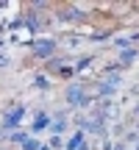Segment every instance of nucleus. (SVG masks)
I'll use <instances>...</instances> for the list:
<instances>
[{"label":"nucleus","mask_w":139,"mask_h":150,"mask_svg":"<svg viewBox=\"0 0 139 150\" xmlns=\"http://www.w3.org/2000/svg\"><path fill=\"white\" fill-rule=\"evenodd\" d=\"M50 147H61V136H53L50 139Z\"/></svg>","instance_id":"10"},{"label":"nucleus","mask_w":139,"mask_h":150,"mask_svg":"<svg viewBox=\"0 0 139 150\" xmlns=\"http://www.w3.org/2000/svg\"><path fill=\"white\" fill-rule=\"evenodd\" d=\"M67 103H70V106H86L89 97H86V92L81 89V86H72V89L67 92Z\"/></svg>","instance_id":"3"},{"label":"nucleus","mask_w":139,"mask_h":150,"mask_svg":"<svg viewBox=\"0 0 139 150\" xmlns=\"http://www.w3.org/2000/svg\"><path fill=\"white\" fill-rule=\"evenodd\" d=\"M117 86H120V78H117V75H111L109 81H103V83H100V89H97V95H100V97H111Z\"/></svg>","instance_id":"4"},{"label":"nucleus","mask_w":139,"mask_h":150,"mask_svg":"<svg viewBox=\"0 0 139 150\" xmlns=\"http://www.w3.org/2000/svg\"><path fill=\"white\" fill-rule=\"evenodd\" d=\"M64 125H67L64 114H56V120H53V122H50V128H53V136H59L61 131H64Z\"/></svg>","instance_id":"7"},{"label":"nucleus","mask_w":139,"mask_h":150,"mask_svg":"<svg viewBox=\"0 0 139 150\" xmlns=\"http://www.w3.org/2000/svg\"><path fill=\"white\" fill-rule=\"evenodd\" d=\"M134 150H139V139H136V142H134Z\"/></svg>","instance_id":"12"},{"label":"nucleus","mask_w":139,"mask_h":150,"mask_svg":"<svg viewBox=\"0 0 139 150\" xmlns=\"http://www.w3.org/2000/svg\"><path fill=\"white\" fill-rule=\"evenodd\" d=\"M39 150H50V147H39Z\"/></svg>","instance_id":"13"},{"label":"nucleus","mask_w":139,"mask_h":150,"mask_svg":"<svg viewBox=\"0 0 139 150\" xmlns=\"http://www.w3.org/2000/svg\"><path fill=\"white\" fill-rule=\"evenodd\" d=\"M22 117H25V106H14L11 111H6V117H3V128L14 131L17 125L22 122Z\"/></svg>","instance_id":"1"},{"label":"nucleus","mask_w":139,"mask_h":150,"mask_svg":"<svg viewBox=\"0 0 139 150\" xmlns=\"http://www.w3.org/2000/svg\"><path fill=\"white\" fill-rule=\"evenodd\" d=\"M50 122H53V120H50V114L39 111V114H36V120H33V125H31V131H45Z\"/></svg>","instance_id":"5"},{"label":"nucleus","mask_w":139,"mask_h":150,"mask_svg":"<svg viewBox=\"0 0 139 150\" xmlns=\"http://www.w3.org/2000/svg\"><path fill=\"white\" fill-rule=\"evenodd\" d=\"M114 150H128V147H125V142H120V145H114Z\"/></svg>","instance_id":"11"},{"label":"nucleus","mask_w":139,"mask_h":150,"mask_svg":"<svg viewBox=\"0 0 139 150\" xmlns=\"http://www.w3.org/2000/svg\"><path fill=\"white\" fill-rule=\"evenodd\" d=\"M25 139H28V136L22 134V131H11V134H9V142H20V145H22Z\"/></svg>","instance_id":"9"},{"label":"nucleus","mask_w":139,"mask_h":150,"mask_svg":"<svg viewBox=\"0 0 139 150\" xmlns=\"http://www.w3.org/2000/svg\"><path fill=\"white\" fill-rule=\"evenodd\" d=\"M31 47H33V53H36L39 59H45V56H50V53H53L56 42H53V39H33V42H31Z\"/></svg>","instance_id":"2"},{"label":"nucleus","mask_w":139,"mask_h":150,"mask_svg":"<svg viewBox=\"0 0 139 150\" xmlns=\"http://www.w3.org/2000/svg\"><path fill=\"white\" fill-rule=\"evenodd\" d=\"M67 150H86V142H84V131H75V136L67 142Z\"/></svg>","instance_id":"6"},{"label":"nucleus","mask_w":139,"mask_h":150,"mask_svg":"<svg viewBox=\"0 0 139 150\" xmlns=\"http://www.w3.org/2000/svg\"><path fill=\"white\" fill-rule=\"evenodd\" d=\"M42 145H39V139H33V136H28L25 142H22V150H39Z\"/></svg>","instance_id":"8"}]
</instances>
